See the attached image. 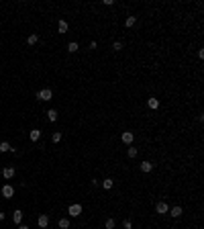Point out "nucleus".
I'll list each match as a JSON object with an SVG mask.
<instances>
[{"label":"nucleus","instance_id":"nucleus-1","mask_svg":"<svg viewBox=\"0 0 204 229\" xmlns=\"http://www.w3.org/2000/svg\"><path fill=\"white\" fill-rule=\"evenodd\" d=\"M51 96H53V92H51L49 88H43V90H39V92H37V98H39V100H45V103H47V100H51Z\"/></svg>","mask_w":204,"mask_h":229},{"label":"nucleus","instance_id":"nucleus-2","mask_svg":"<svg viewBox=\"0 0 204 229\" xmlns=\"http://www.w3.org/2000/svg\"><path fill=\"white\" fill-rule=\"evenodd\" d=\"M2 196H4V199H12V196H15V188H12V184H4V186H2Z\"/></svg>","mask_w":204,"mask_h":229},{"label":"nucleus","instance_id":"nucleus-3","mask_svg":"<svg viewBox=\"0 0 204 229\" xmlns=\"http://www.w3.org/2000/svg\"><path fill=\"white\" fill-rule=\"evenodd\" d=\"M121 139H122V143H125V145H131L135 137H133V133H131V131H125V133L121 135Z\"/></svg>","mask_w":204,"mask_h":229},{"label":"nucleus","instance_id":"nucleus-4","mask_svg":"<svg viewBox=\"0 0 204 229\" xmlns=\"http://www.w3.org/2000/svg\"><path fill=\"white\" fill-rule=\"evenodd\" d=\"M68 213L72 215V217H78V215H82V205H72L68 209Z\"/></svg>","mask_w":204,"mask_h":229},{"label":"nucleus","instance_id":"nucleus-5","mask_svg":"<svg viewBox=\"0 0 204 229\" xmlns=\"http://www.w3.org/2000/svg\"><path fill=\"white\" fill-rule=\"evenodd\" d=\"M147 107H149L151 111H157V108H159V98H153V96H151L149 100H147Z\"/></svg>","mask_w":204,"mask_h":229},{"label":"nucleus","instance_id":"nucleus-6","mask_svg":"<svg viewBox=\"0 0 204 229\" xmlns=\"http://www.w3.org/2000/svg\"><path fill=\"white\" fill-rule=\"evenodd\" d=\"M155 211H157L159 215H165L167 211H170V207H167V205L163 203V200H161V203H157V205H155Z\"/></svg>","mask_w":204,"mask_h":229},{"label":"nucleus","instance_id":"nucleus-7","mask_svg":"<svg viewBox=\"0 0 204 229\" xmlns=\"http://www.w3.org/2000/svg\"><path fill=\"white\" fill-rule=\"evenodd\" d=\"M37 225H39L41 229H45V227L49 225V217H47V215H41L39 219H37Z\"/></svg>","mask_w":204,"mask_h":229},{"label":"nucleus","instance_id":"nucleus-8","mask_svg":"<svg viewBox=\"0 0 204 229\" xmlns=\"http://www.w3.org/2000/svg\"><path fill=\"white\" fill-rule=\"evenodd\" d=\"M2 176H4L6 180H10V178H12V176H15V168H12V166L4 168V170H2Z\"/></svg>","mask_w":204,"mask_h":229},{"label":"nucleus","instance_id":"nucleus-9","mask_svg":"<svg viewBox=\"0 0 204 229\" xmlns=\"http://www.w3.org/2000/svg\"><path fill=\"white\" fill-rule=\"evenodd\" d=\"M68 29H69V25L68 23H65V21H59V23H57V31H59V33H68Z\"/></svg>","mask_w":204,"mask_h":229},{"label":"nucleus","instance_id":"nucleus-10","mask_svg":"<svg viewBox=\"0 0 204 229\" xmlns=\"http://www.w3.org/2000/svg\"><path fill=\"white\" fill-rule=\"evenodd\" d=\"M151 170H153V164H151V162H143V164H141V172H143V174H149Z\"/></svg>","mask_w":204,"mask_h":229},{"label":"nucleus","instance_id":"nucleus-11","mask_svg":"<svg viewBox=\"0 0 204 229\" xmlns=\"http://www.w3.org/2000/svg\"><path fill=\"white\" fill-rule=\"evenodd\" d=\"M12 221H15L16 225H20V221H23V211H19V209H16L15 213H12Z\"/></svg>","mask_w":204,"mask_h":229},{"label":"nucleus","instance_id":"nucleus-12","mask_svg":"<svg viewBox=\"0 0 204 229\" xmlns=\"http://www.w3.org/2000/svg\"><path fill=\"white\" fill-rule=\"evenodd\" d=\"M39 137H41V131H39V129H33V131L29 133V139H31V141H39Z\"/></svg>","mask_w":204,"mask_h":229},{"label":"nucleus","instance_id":"nucleus-13","mask_svg":"<svg viewBox=\"0 0 204 229\" xmlns=\"http://www.w3.org/2000/svg\"><path fill=\"white\" fill-rule=\"evenodd\" d=\"M182 213H184V211H182V207H174V209L170 211V215H171V217H174V219H178V217H182Z\"/></svg>","mask_w":204,"mask_h":229},{"label":"nucleus","instance_id":"nucleus-14","mask_svg":"<svg viewBox=\"0 0 204 229\" xmlns=\"http://www.w3.org/2000/svg\"><path fill=\"white\" fill-rule=\"evenodd\" d=\"M112 186H114V180H112V178H106V180L102 182V188H104V190H110Z\"/></svg>","mask_w":204,"mask_h":229},{"label":"nucleus","instance_id":"nucleus-15","mask_svg":"<svg viewBox=\"0 0 204 229\" xmlns=\"http://www.w3.org/2000/svg\"><path fill=\"white\" fill-rule=\"evenodd\" d=\"M47 119H49V121H57V111H55V108H49V111H47Z\"/></svg>","mask_w":204,"mask_h":229},{"label":"nucleus","instance_id":"nucleus-16","mask_svg":"<svg viewBox=\"0 0 204 229\" xmlns=\"http://www.w3.org/2000/svg\"><path fill=\"white\" fill-rule=\"evenodd\" d=\"M135 23H137V16H126V21H125V27H126V29H131V27H133Z\"/></svg>","mask_w":204,"mask_h":229},{"label":"nucleus","instance_id":"nucleus-17","mask_svg":"<svg viewBox=\"0 0 204 229\" xmlns=\"http://www.w3.org/2000/svg\"><path fill=\"white\" fill-rule=\"evenodd\" d=\"M59 229H69V219H59Z\"/></svg>","mask_w":204,"mask_h":229},{"label":"nucleus","instance_id":"nucleus-18","mask_svg":"<svg viewBox=\"0 0 204 229\" xmlns=\"http://www.w3.org/2000/svg\"><path fill=\"white\" fill-rule=\"evenodd\" d=\"M78 49H80V47H78V43H76V41H72V43L68 45V51H69V53H76Z\"/></svg>","mask_w":204,"mask_h":229},{"label":"nucleus","instance_id":"nucleus-19","mask_svg":"<svg viewBox=\"0 0 204 229\" xmlns=\"http://www.w3.org/2000/svg\"><path fill=\"white\" fill-rule=\"evenodd\" d=\"M37 41H39V37H37V35H29V37H27V43H29V45H35V43H37Z\"/></svg>","mask_w":204,"mask_h":229},{"label":"nucleus","instance_id":"nucleus-20","mask_svg":"<svg viewBox=\"0 0 204 229\" xmlns=\"http://www.w3.org/2000/svg\"><path fill=\"white\" fill-rule=\"evenodd\" d=\"M10 149H12V147H10L8 141H2V143H0V151H10Z\"/></svg>","mask_w":204,"mask_h":229},{"label":"nucleus","instance_id":"nucleus-21","mask_svg":"<svg viewBox=\"0 0 204 229\" xmlns=\"http://www.w3.org/2000/svg\"><path fill=\"white\" fill-rule=\"evenodd\" d=\"M51 139H53V143H59V141H61V133H59V131H55L53 135H51Z\"/></svg>","mask_w":204,"mask_h":229},{"label":"nucleus","instance_id":"nucleus-22","mask_svg":"<svg viewBox=\"0 0 204 229\" xmlns=\"http://www.w3.org/2000/svg\"><path fill=\"white\" fill-rule=\"evenodd\" d=\"M126 153H129V158H137V147H129Z\"/></svg>","mask_w":204,"mask_h":229},{"label":"nucleus","instance_id":"nucleus-23","mask_svg":"<svg viewBox=\"0 0 204 229\" xmlns=\"http://www.w3.org/2000/svg\"><path fill=\"white\" fill-rule=\"evenodd\" d=\"M104 227H106V229H114V219H106Z\"/></svg>","mask_w":204,"mask_h":229},{"label":"nucleus","instance_id":"nucleus-24","mask_svg":"<svg viewBox=\"0 0 204 229\" xmlns=\"http://www.w3.org/2000/svg\"><path fill=\"white\" fill-rule=\"evenodd\" d=\"M112 49H114V51H121V49H122V43H121V41H114V43H112Z\"/></svg>","mask_w":204,"mask_h":229},{"label":"nucleus","instance_id":"nucleus-25","mask_svg":"<svg viewBox=\"0 0 204 229\" xmlns=\"http://www.w3.org/2000/svg\"><path fill=\"white\" fill-rule=\"evenodd\" d=\"M122 225H125V229H131L133 227V223H131V221H126V219H125V223H122Z\"/></svg>","mask_w":204,"mask_h":229},{"label":"nucleus","instance_id":"nucleus-26","mask_svg":"<svg viewBox=\"0 0 204 229\" xmlns=\"http://www.w3.org/2000/svg\"><path fill=\"white\" fill-rule=\"evenodd\" d=\"M19 229H29V227H27V225H19Z\"/></svg>","mask_w":204,"mask_h":229},{"label":"nucleus","instance_id":"nucleus-27","mask_svg":"<svg viewBox=\"0 0 204 229\" xmlns=\"http://www.w3.org/2000/svg\"><path fill=\"white\" fill-rule=\"evenodd\" d=\"M2 219H4V213H0V221H2Z\"/></svg>","mask_w":204,"mask_h":229}]
</instances>
